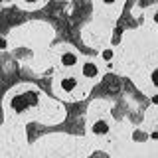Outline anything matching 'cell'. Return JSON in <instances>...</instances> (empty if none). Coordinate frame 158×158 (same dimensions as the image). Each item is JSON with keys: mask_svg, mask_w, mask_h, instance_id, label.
I'll return each mask as SVG.
<instances>
[{"mask_svg": "<svg viewBox=\"0 0 158 158\" xmlns=\"http://www.w3.org/2000/svg\"><path fill=\"white\" fill-rule=\"evenodd\" d=\"M36 103H38V95H32V93H28V95H18L16 99H14L12 107L16 109L18 113H22V111H26L28 107L36 105Z\"/></svg>", "mask_w": 158, "mask_h": 158, "instance_id": "1", "label": "cell"}, {"mask_svg": "<svg viewBox=\"0 0 158 158\" xmlns=\"http://www.w3.org/2000/svg\"><path fill=\"white\" fill-rule=\"evenodd\" d=\"M81 73H83V77L95 79V77L99 75V67H97V63H95V61H85V63H83V67H81Z\"/></svg>", "mask_w": 158, "mask_h": 158, "instance_id": "2", "label": "cell"}, {"mask_svg": "<svg viewBox=\"0 0 158 158\" xmlns=\"http://www.w3.org/2000/svg\"><path fill=\"white\" fill-rule=\"evenodd\" d=\"M59 87H61L65 93H71L73 89L77 87V79L75 77H63L61 81H59Z\"/></svg>", "mask_w": 158, "mask_h": 158, "instance_id": "3", "label": "cell"}, {"mask_svg": "<svg viewBox=\"0 0 158 158\" xmlns=\"http://www.w3.org/2000/svg\"><path fill=\"white\" fill-rule=\"evenodd\" d=\"M61 63H63L65 67H73V65L77 63V56H75L73 52H69V49H67V52L61 53Z\"/></svg>", "mask_w": 158, "mask_h": 158, "instance_id": "4", "label": "cell"}, {"mask_svg": "<svg viewBox=\"0 0 158 158\" xmlns=\"http://www.w3.org/2000/svg\"><path fill=\"white\" fill-rule=\"evenodd\" d=\"M93 132L95 135H105V132H109V123L107 121H99L93 125Z\"/></svg>", "mask_w": 158, "mask_h": 158, "instance_id": "5", "label": "cell"}, {"mask_svg": "<svg viewBox=\"0 0 158 158\" xmlns=\"http://www.w3.org/2000/svg\"><path fill=\"white\" fill-rule=\"evenodd\" d=\"M113 56H115V53H113V48H107V49H103V53H101V57L105 59V61H111V59H113Z\"/></svg>", "mask_w": 158, "mask_h": 158, "instance_id": "6", "label": "cell"}, {"mask_svg": "<svg viewBox=\"0 0 158 158\" xmlns=\"http://www.w3.org/2000/svg\"><path fill=\"white\" fill-rule=\"evenodd\" d=\"M150 79H152V83H154V85H158V69H154V71H152Z\"/></svg>", "mask_w": 158, "mask_h": 158, "instance_id": "7", "label": "cell"}, {"mask_svg": "<svg viewBox=\"0 0 158 158\" xmlns=\"http://www.w3.org/2000/svg\"><path fill=\"white\" fill-rule=\"evenodd\" d=\"M4 48H6V40L0 38V49H4Z\"/></svg>", "mask_w": 158, "mask_h": 158, "instance_id": "8", "label": "cell"}, {"mask_svg": "<svg viewBox=\"0 0 158 158\" xmlns=\"http://www.w3.org/2000/svg\"><path fill=\"white\" fill-rule=\"evenodd\" d=\"M152 103H154V105H158V95H154V97H152Z\"/></svg>", "mask_w": 158, "mask_h": 158, "instance_id": "9", "label": "cell"}, {"mask_svg": "<svg viewBox=\"0 0 158 158\" xmlns=\"http://www.w3.org/2000/svg\"><path fill=\"white\" fill-rule=\"evenodd\" d=\"M152 138H154V140H156V138H158V132H152Z\"/></svg>", "mask_w": 158, "mask_h": 158, "instance_id": "10", "label": "cell"}, {"mask_svg": "<svg viewBox=\"0 0 158 158\" xmlns=\"http://www.w3.org/2000/svg\"><path fill=\"white\" fill-rule=\"evenodd\" d=\"M154 22H156V24H158V12H156V14H154Z\"/></svg>", "mask_w": 158, "mask_h": 158, "instance_id": "11", "label": "cell"}]
</instances>
